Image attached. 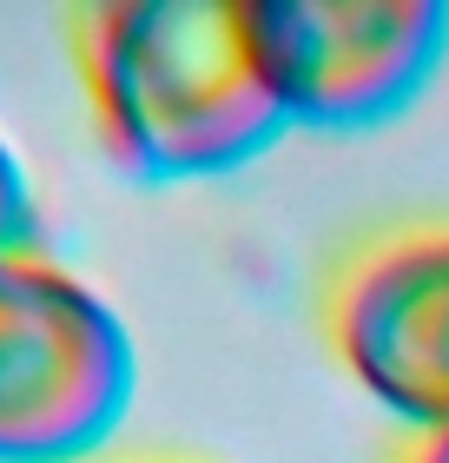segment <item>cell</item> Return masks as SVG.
Listing matches in <instances>:
<instances>
[{
    "instance_id": "6da1fadb",
    "label": "cell",
    "mask_w": 449,
    "mask_h": 463,
    "mask_svg": "<svg viewBox=\"0 0 449 463\" xmlns=\"http://www.w3.org/2000/svg\"><path fill=\"white\" fill-rule=\"evenodd\" d=\"M99 146L145 185L245 173L291 133L251 0H113L73 27Z\"/></svg>"
},
{
    "instance_id": "7a4b0ae2",
    "label": "cell",
    "mask_w": 449,
    "mask_h": 463,
    "mask_svg": "<svg viewBox=\"0 0 449 463\" xmlns=\"http://www.w3.org/2000/svg\"><path fill=\"white\" fill-rule=\"evenodd\" d=\"M139 391L119 311L47 251L0 259V463H99Z\"/></svg>"
},
{
    "instance_id": "3957f363",
    "label": "cell",
    "mask_w": 449,
    "mask_h": 463,
    "mask_svg": "<svg viewBox=\"0 0 449 463\" xmlns=\"http://www.w3.org/2000/svg\"><path fill=\"white\" fill-rule=\"evenodd\" d=\"M291 133H370L410 113L449 53L443 0H251Z\"/></svg>"
},
{
    "instance_id": "277c9868",
    "label": "cell",
    "mask_w": 449,
    "mask_h": 463,
    "mask_svg": "<svg viewBox=\"0 0 449 463\" xmlns=\"http://www.w3.org/2000/svg\"><path fill=\"white\" fill-rule=\"evenodd\" d=\"M324 338L416 437L449 430V225L383 232L324 291Z\"/></svg>"
},
{
    "instance_id": "5b68a950",
    "label": "cell",
    "mask_w": 449,
    "mask_h": 463,
    "mask_svg": "<svg viewBox=\"0 0 449 463\" xmlns=\"http://www.w3.org/2000/svg\"><path fill=\"white\" fill-rule=\"evenodd\" d=\"M7 251H33V199H27V179H20V159L0 139V259Z\"/></svg>"
},
{
    "instance_id": "8992f818",
    "label": "cell",
    "mask_w": 449,
    "mask_h": 463,
    "mask_svg": "<svg viewBox=\"0 0 449 463\" xmlns=\"http://www.w3.org/2000/svg\"><path fill=\"white\" fill-rule=\"evenodd\" d=\"M403 463H449V430L443 437H416V444L403 450Z\"/></svg>"
}]
</instances>
